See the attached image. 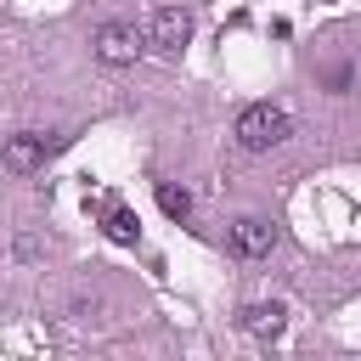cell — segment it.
<instances>
[{
    "label": "cell",
    "instance_id": "obj_1",
    "mask_svg": "<svg viewBox=\"0 0 361 361\" xmlns=\"http://www.w3.org/2000/svg\"><path fill=\"white\" fill-rule=\"evenodd\" d=\"M293 135V118H288V107H276V102H248L243 113H237V147L243 152H271V147H282Z\"/></svg>",
    "mask_w": 361,
    "mask_h": 361
},
{
    "label": "cell",
    "instance_id": "obj_7",
    "mask_svg": "<svg viewBox=\"0 0 361 361\" xmlns=\"http://www.w3.org/2000/svg\"><path fill=\"white\" fill-rule=\"evenodd\" d=\"M102 214H107V237H113L118 248H135V243H141V220H135L124 203H107Z\"/></svg>",
    "mask_w": 361,
    "mask_h": 361
},
{
    "label": "cell",
    "instance_id": "obj_3",
    "mask_svg": "<svg viewBox=\"0 0 361 361\" xmlns=\"http://www.w3.org/2000/svg\"><path fill=\"white\" fill-rule=\"evenodd\" d=\"M141 51H147V28H135V23H107V28L96 34V56H102L107 68H130Z\"/></svg>",
    "mask_w": 361,
    "mask_h": 361
},
{
    "label": "cell",
    "instance_id": "obj_4",
    "mask_svg": "<svg viewBox=\"0 0 361 361\" xmlns=\"http://www.w3.org/2000/svg\"><path fill=\"white\" fill-rule=\"evenodd\" d=\"M45 152H51V141H45V135H34V130H23V135H6L0 164H6L11 175H34V169L45 164Z\"/></svg>",
    "mask_w": 361,
    "mask_h": 361
},
{
    "label": "cell",
    "instance_id": "obj_6",
    "mask_svg": "<svg viewBox=\"0 0 361 361\" xmlns=\"http://www.w3.org/2000/svg\"><path fill=\"white\" fill-rule=\"evenodd\" d=\"M282 322H288V310H282V305H248V310L237 316V327H243L248 338H276V333H282Z\"/></svg>",
    "mask_w": 361,
    "mask_h": 361
},
{
    "label": "cell",
    "instance_id": "obj_2",
    "mask_svg": "<svg viewBox=\"0 0 361 361\" xmlns=\"http://www.w3.org/2000/svg\"><path fill=\"white\" fill-rule=\"evenodd\" d=\"M186 39H192V11H180V6H158V11L147 17V45H158L164 56H180Z\"/></svg>",
    "mask_w": 361,
    "mask_h": 361
},
{
    "label": "cell",
    "instance_id": "obj_5",
    "mask_svg": "<svg viewBox=\"0 0 361 361\" xmlns=\"http://www.w3.org/2000/svg\"><path fill=\"white\" fill-rule=\"evenodd\" d=\"M271 243H276V226H265V220H254V214L231 226V248H237L243 259H265Z\"/></svg>",
    "mask_w": 361,
    "mask_h": 361
},
{
    "label": "cell",
    "instance_id": "obj_8",
    "mask_svg": "<svg viewBox=\"0 0 361 361\" xmlns=\"http://www.w3.org/2000/svg\"><path fill=\"white\" fill-rule=\"evenodd\" d=\"M158 209H164L169 220H186V214H192V192L175 186V180H158Z\"/></svg>",
    "mask_w": 361,
    "mask_h": 361
}]
</instances>
